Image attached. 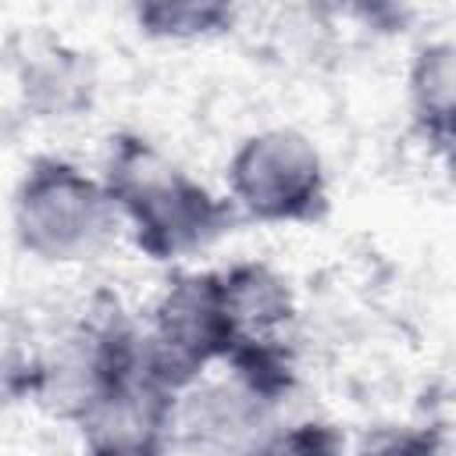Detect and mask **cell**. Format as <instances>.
Returning a JSON list of instances; mask_svg holds the SVG:
<instances>
[{"instance_id": "obj_3", "label": "cell", "mask_w": 456, "mask_h": 456, "mask_svg": "<svg viewBox=\"0 0 456 456\" xmlns=\"http://www.w3.org/2000/svg\"><path fill=\"white\" fill-rule=\"evenodd\" d=\"M11 224L28 256L43 264H82L114 242L121 221L100 178L57 153H39L14 185Z\"/></svg>"}, {"instance_id": "obj_1", "label": "cell", "mask_w": 456, "mask_h": 456, "mask_svg": "<svg viewBox=\"0 0 456 456\" xmlns=\"http://www.w3.org/2000/svg\"><path fill=\"white\" fill-rule=\"evenodd\" d=\"M100 182L135 249L157 264L192 256L242 224L228 196L210 192L139 132L110 135Z\"/></svg>"}, {"instance_id": "obj_5", "label": "cell", "mask_w": 456, "mask_h": 456, "mask_svg": "<svg viewBox=\"0 0 456 456\" xmlns=\"http://www.w3.org/2000/svg\"><path fill=\"white\" fill-rule=\"evenodd\" d=\"M228 200L242 221H324L331 200L321 150L299 128H264L246 135L228 160Z\"/></svg>"}, {"instance_id": "obj_4", "label": "cell", "mask_w": 456, "mask_h": 456, "mask_svg": "<svg viewBox=\"0 0 456 456\" xmlns=\"http://www.w3.org/2000/svg\"><path fill=\"white\" fill-rule=\"evenodd\" d=\"M221 271H175L142 331V370L171 395L196 385L232 353Z\"/></svg>"}, {"instance_id": "obj_9", "label": "cell", "mask_w": 456, "mask_h": 456, "mask_svg": "<svg viewBox=\"0 0 456 456\" xmlns=\"http://www.w3.org/2000/svg\"><path fill=\"white\" fill-rule=\"evenodd\" d=\"M224 303L232 317V349L235 346H267V342H292L296 324V296L271 264L264 260H239L221 271Z\"/></svg>"}, {"instance_id": "obj_7", "label": "cell", "mask_w": 456, "mask_h": 456, "mask_svg": "<svg viewBox=\"0 0 456 456\" xmlns=\"http://www.w3.org/2000/svg\"><path fill=\"white\" fill-rule=\"evenodd\" d=\"M278 406L256 395L239 378L224 374L217 381H196L185 392L175 395L171 413V442L196 452H239L246 449L260 431H267V420Z\"/></svg>"}, {"instance_id": "obj_6", "label": "cell", "mask_w": 456, "mask_h": 456, "mask_svg": "<svg viewBox=\"0 0 456 456\" xmlns=\"http://www.w3.org/2000/svg\"><path fill=\"white\" fill-rule=\"evenodd\" d=\"M11 78L21 110L36 121L82 118L96 100V64L86 50L50 32L11 43Z\"/></svg>"}, {"instance_id": "obj_10", "label": "cell", "mask_w": 456, "mask_h": 456, "mask_svg": "<svg viewBox=\"0 0 456 456\" xmlns=\"http://www.w3.org/2000/svg\"><path fill=\"white\" fill-rule=\"evenodd\" d=\"M406 107L417 139L428 150L449 157L456 107V46L449 39H428L413 50L406 75Z\"/></svg>"}, {"instance_id": "obj_8", "label": "cell", "mask_w": 456, "mask_h": 456, "mask_svg": "<svg viewBox=\"0 0 456 456\" xmlns=\"http://www.w3.org/2000/svg\"><path fill=\"white\" fill-rule=\"evenodd\" d=\"M171 413L175 395L139 370L78 420L82 449L86 456H171Z\"/></svg>"}, {"instance_id": "obj_2", "label": "cell", "mask_w": 456, "mask_h": 456, "mask_svg": "<svg viewBox=\"0 0 456 456\" xmlns=\"http://www.w3.org/2000/svg\"><path fill=\"white\" fill-rule=\"evenodd\" d=\"M142 370V331L114 292H93L75 321L28 363V395L78 424Z\"/></svg>"}, {"instance_id": "obj_13", "label": "cell", "mask_w": 456, "mask_h": 456, "mask_svg": "<svg viewBox=\"0 0 456 456\" xmlns=\"http://www.w3.org/2000/svg\"><path fill=\"white\" fill-rule=\"evenodd\" d=\"M353 456H445V438L435 424H378L363 431Z\"/></svg>"}, {"instance_id": "obj_11", "label": "cell", "mask_w": 456, "mask_h": 456, "mask_svg": "<svg viewBox=\"0 0 456 456\" xmlns=\"http://www.w3.org/2000/svg\"><path fill=\"white\" fill-rule=\"evenodd\" d=\"M235 18L239 11L217 0H150L132 7V21L142 36L171 39V43L224 36L235 28Z\"/></svg>"}, {"instance_id": "obj_12", "label": "cell", "mask_w": 456, "mask_h": 456, "mask_svg": "<svg viewBox=\"0 0 456 456\" xmlns=\"http://www.w3.org/2000/svg\"><path fill=\"white\" fill-rule=\"evenodd\" d=\"M235 456H349L346 435L328 420H296L260 431Z\"/></svg>"}]
</instances>
